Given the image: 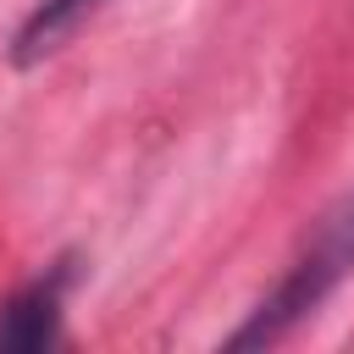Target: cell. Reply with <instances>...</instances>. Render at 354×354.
I'll return each mask as SVG.
<instances>
[{
  "label": "cell",
  "mask_w": 354,
  "mask_h": 354,
  "mask_svg": "<svg viewBox=\"0 0 354 354\" xmlns=\"http://www.w3.org/2000/svg\"><path fill=\"white\" fill-rule=\"evenodd\" d=\"M354 271V188L315 221V232L304 238V249L293 254V266L282 271V282L254 304V315L227 337L232 348H260L288 337L304 315H315L326 304V293Z\"/></svg>",
  "instance_id": "cell-1"
},
{
  "label": "cell",
  "mask_w": 354,
  "mask_h": 354,
  "mask_svg": "<svg viewBox=\"0 0 354 354\" xmlns=\"http://www.w3.org/2000/svg\"><path fill=\"white\" fill-rule=\"evenodd\" d=\"M61 299H66V271H44L22 282L11 299H0V354H39L61 337Z\"/></svg>",
  "instance_id": "cell-2"
},
{
  "label": "cell",
  "mask_w": 354,
  "mask_h": 354,
  "mask_svg": "<svg viewBox=\"0 0 354 354\" xmlns=\"http://www.w3.org/2000/svg\"><path fill=\"white\" fill-rule=\"evenodd\" d=\"M105 6H111V0H39V6L17 22V33H11V61H17V66H39V61L61 55V50L72 44V33H77L83 22H94Z\"/></svg>",
  "instance_id": "cell-3"
}]
</instances>
